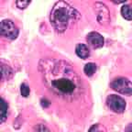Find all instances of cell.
I'll list each match as a JSON object with an SVG mask.
<instances>
[{"label":"cell","instance_id":"cell-12","mask_svg":"<svg viewBox=\"0 0 132 132\" xmlns=\"http://www.w3.org/2000/svg\"><path fill=\"white\" fill-rule=\"evenodd\" d=\"M121 15L123 18L127 20H131L132 15H131V7L130 5H124L121 7Z\"/></svg>","mask_w":132,"mask_h":132},{"label":"cell","instance_id":"cell-9","mask_svg":"<svg viewBox=\"0 0 132 132\" xmlns=\"http://www.w3.org/2000/svg\"><path fill=\"white\" fill-rule=\"evenodd\" d=\"M8 103L5 100L4 98H1V118H0V121L1 123L5 122V120L7 118L8 116Z\"/></svg>","mask_w":132,"mask_h":132},{"label":"cell","instance_id":"cell-11","mask_svg":"<svg viewBox=\"0 0 132 132\" xmlns=\"http://www.w3.org/2000/svg\"><path fill=\"white\" fill-rule=\"evenodd\" d=\"M97 70V65L94 62H88L85 65V68H84V72L86 74L87 76L91 77L93 76L94 74L95 73Z\"/></svg>","mask_w":132,"mask_h":132},{"label":"cell","instance_id":"cell-2","mask_svg":"<svg viewBox=\"0 0 132 132\" xmlns=\"http://www.w3.org/2000/svg\"><path fill=\"white\" fill-rule=\"evenodd\" d=\"M79 16V12L70 4L64 1H59L54 4L51 11L50 21L56 30L64 32L78 20Z\"/></svg>","mask_w":132,"mask_h":132},{"label":"cell","instance_id":"cell-3","mask_svg":"<svg viewBox=\"0 0 132 132\" xmlns=\"http://www.w3.org/2000/svg\"><path fill=\"white\" fill-rule=\"evenodd\" d=\"M110 86L114 91L123 95H131L132 93V85L129 79L126 77H117L110 84Z\"/></svg>","mask_w":132,"mask_h":132},{"label":"cell","instance_id":"cell-13","mask_svg":"<svg viewBox=\"0 0 132 132\" xmlns=\"http://www.w3.org/2000/svg\"><path fill=\"white\" fill-rule=\"evenodd\" d=\"M20 94L23 97H28L30 94V88L26 82H23L20 85Z\"/></svg>","mask_w":132,"mask_h":132},{"label":"cell","instance_id":"cell-15","mask_svg":"<svg viewBox=\"0 0 132 132\" xmlns=\"http://www.w3.org/2000/svg\"><path fill=\"white\" fill-rule=\"evenodd\" d=\"M40 105H41V106L44 107V108H48V107L50 106V105H51V102H50L48 99L42 98L40 100Z\"/></svg>","mask_w":132,"mask_h":132},{"label":"cell","instance_id":"cell-7","mask_svg":"<svg viewBox=\"0 0 132 132\" xmlns=\"http://www.w3.org/2000/svg\"><path fill=\"white\" fill-rule=\"evenodd\" d=\"M97 6H98L99 10L97 12V20L99 21V19H101V16H103V19H102V24H107V23L109 22V19H110V15H109V11L107 9L106 6L104 4H101V3H97Z\"/></svg>","mask_w":132,"mask_h":132},{"label":"cell","instance_id":"cell-17","mask_svg":"<svg viewBox=\"0 0 132 132\" xmlns=\"http://www.w3.org/2000/svg\"><path fill=\"white\" fill-rule=\"evenodd\" d=\"M99 124H95V125H93V127H92V128H90V131H94V130H95V131H99Z\"/></svg>","mask_w":132,"mask_h":132},{"label":"cell","instance_id":"cell-14","mask_svg":"<svg viewBox=\"0 0 132 132\" xmlns=\"http://www.w3.org/2000/svg\"><path fill=\"white\" fill-rule=\"evenodd\" d=\"M30 4V1H16V5L19 9H25L28 7V6Z\"/></svg>","mask_w":132,"mask_h":132},{"label":"cell","instance_id":"cell-16","mask_svg":"<svg viewBox=\"0 0 132 132\" xmlns=\"http://www.w3.org/2000/svg\"><path fill=\"white\" fill-rule=\"evenodd\" d=\"M34 130H37V131H49V128L44 126V125H37L34 128Z\"/></svg>","mask_w":132,"mask_h":132},{"label":"cell","instance_id":"cell-4","mask_svg":"<svg viewBox=\"0 0 132 132\" xmlns=\"http://www.w3.org/2000/svg\"><path fill=\"white\" fill-rule=\"evenodd\" d=\"M106 105L111 111L117 114H122L125 112L127 103L125 99L117 95H110L106 98Z\"/></svg>","mask_w":132,"mask_h":132},{"label":"cell","instance_id":"cell-18","mask_svg":"<svg viewBox=\"0 0 132 132\" xmlns=\"http://www.w3.org/2000/svg\"><path fill=\"white\" fill-rule=\"evenodd\" d=\"M114 3H116V4H119V3H124V1H114Z\"/></svg>","mask_w":132,"mask_h":132},{"label":"cell","instance_id":"cell-6","mask_svg":"<svg viewBox=\"0 0 132 132\" xmlns=\"http://www.w3.org/2000/svg\"><path fill=\"white\" fill-rule=\"evenodd\" d=\"M86 41L94 49H98V48L103 47L104 43H105V39H104L103 36L101 34H99L98 32H95V31L87 34Z\"/></svg>","mask_w":132,"mask_h":132},{"label":"cell","instance_id":"cell-10","mask_svg":"<svg viewBox=\"0 0 132 132\" xmlns=\"http://www.w3.org/2000/svg\"><path fill=\"white\" fill-rule=\"evenodd\" d=\"M1 69H2V81L9 80V79L12 78L14 72H13V70L9 67V66L2 63Z\"/></svg>","mask_w":132,"mask_h":132},{"label":"cell","instance_id":"cell-5","mask_svg":"<svg viewBox=\"0 0 132 132\" xmlns=\"http://www.w3.org/2000/svg\"><path fill=\"white\" fill-rule=\"evenodd\" d=\"M0 32H1V35L9 39H15L19 36V29L16 26V24L10 19L2 20Z\"/></svg>","mask_w":132,"mask_h":132},{"label":"cell","instance_id":"cell-8","mask_svg":"<svg viewBox=\"0 0 132 132\" xmlns=\"http://www.w3.org/2000/svg\"><path fill=\"white\" fill-rule=\"evenodd\" d=\"M75 53L79 58L85 60L90 56V50L85 44L84 43H79L75 47Z\"/></svg>","mask_w":132,"mask_h":132},{"label":"cell","instance_id":"cell-1","mask_svg":"<svg viewBox=\"0 0 132 132\" xmlns=\"http://www.w3.org/2000/svg\"><path fill=\"white\" fill-rule=\"evenodd\" d=\"M39 71L45 85L58 97L72 101L84 93L82 79L69 62L60 59H43Z\"/></svg>","mask_w":132,"mask_h":132}]
</instances>
